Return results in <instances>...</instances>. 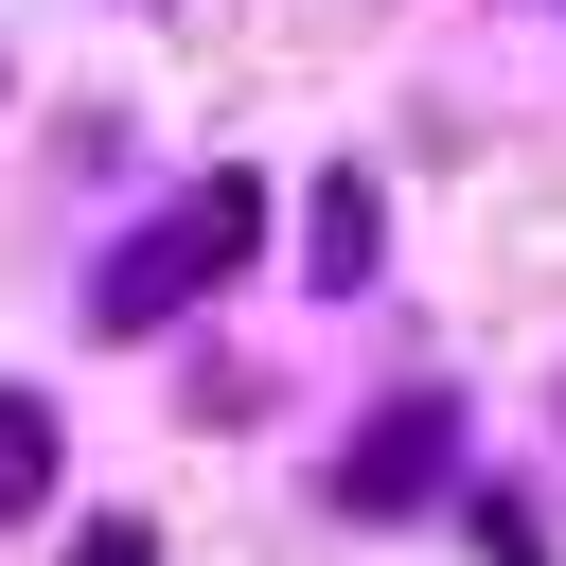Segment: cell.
<instances>
[{
    "mask_svg": "<svg viewBox=\"0 0 566 566\" xmlns=\"http://www.w3.org/2000/svg\"><path fill=\"white\" fill-rule=\"evenodd\" d=\"M442 478H460V407H442V389H407V407L336 460V495H354V513H424Z\"/></svg>",
    "mask_w": 566,
    "mask_h": 566,
    "instance_id": "2",
    "label": "cell"
},
{
    "mask_svg": "<svg viewBox=\"0 0 566 566\" xmlns=\"http://www.w3.org/2000/svg\"><path fill=\"white\" fill-rule=\"evenodd\" d=\"M478 566H548V548H531V513H513V495H478Z\"/></svg>",
    "mask_w": 566,
    "mask_h": 566,
    "instance_id": "6",
    "label": "cell"
},
{
    "mask_svg": "<svg viewBox=\"0 0 566 566\" xmlns=\"http://www.w3.org/2000/svg\"><path fill=\"white\" fill-rule=\"evenodd\" d=\"M301 248H318V283H371V248H389V212H371V177H318V212H301Z\"/></svg>",
    "mask_w": 566,
    "mask_h": 566,
    "instance_id": "3",
    "label": "cell"
},
{
    "mask_svg": "<svg viewBox=\"0 0 566 566\" xmlns=\"http://www.w3.org/2000/svg\"><path fill=\"white\" fill-rule=\"evenodd\" d=\"M18 513H53V407L35 389H0V531Z\"/></svg>",
    "mask_w": 566,
    "mask_h": 566,
    "instance_id": "4",
    "label": "cell"
},
{
    "mask_svg": "<svg viewBox=\"0 0 566 566\" xmlns=\"http://www.w3.org/2000/svg\"><path fill=\"white\" fill-rule=\"evenodd\" d=\"M71 566H159V531H142V513H88V531H71Z\"/></svg>",
    "mask_w": 566,
    "mask_h": 566,
    "instance_id": "5",
    "label": "cell"
},
{
    "mask_svg": "<svg viewBox=\"0 0 566 566\" xmlns=\"http://www.w3.org/2000/svg\"><path fill=\"white\" fill-rule=\"evenodd\" d=\"M248 248H265V177H230V159H212L195 195H159V212H142V230L106 248L88 318H106V336H159V318H195V301H212V283L248 265Z\"/></svg>",
    "mask_w": 566,
    "mask_h": 566,
    "instance_id": "1",
    "label": "cell"
}]
</instances>
